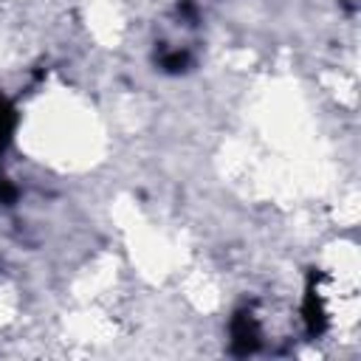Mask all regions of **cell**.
Here are the masks:
<instances>
[{"instance_id":"3","label":"cell","mask_w":361,"mask_h":361,"mask_svg":"<svg viewBox=\"0 0 361 361\" xmlns=\"http://www.w3.org/2000/svg\"><path fill=\"white\" fill-rule=\"evenodd\" d=\"M14 124H17V113L11 107V102H6L0 96V152L8 147L11 141V133H14Z\"/></svg>"},{"instance_id":"1","label":"cell","mask_w":361,"mask_h":361,"mask_svg":"<svg viewBox=\"0 0 361 361\" xmlns=\"http://www.w3.org/2000/svg\"><path fill=\"white\" fill-rule=\"evenodd\" d=\"M257 344H259V327L248 310H240L231 319V347H234V353L245 355V353L257 350Z\"/></svg>"},{"instance_id":"4","label":"cell","mask_w":361,"mask_h":361,"mask_svg":"<svg viewBox=\"0 0 361 361\" xmlns=\"http://www.w3.org/2000/svg\"><path fill=\"white\" fill-rule=\"evenodd\" d=\"M189 65V54L186 51H164L161 54V68L169 71V73H178Z\"/></svg>"},{"instance_id":"2","label":"cell","mask_w":361,"mask_h":361,"mask_svg":"<svg viewBox=\"0 0 361 361\" xmlns=\"http://www.w3.org/2000/svg\"><path fill=\"white\" fill-rule=\"evenodd\" d=\"M302 313H305V324H307V333H310V336L324 333V327H327V313H324V305H322V293H319V288H316V276H310V282H307Z\"/></svg>"},{"instance_id":"5","label":"cell","mask_w":361,"mask_h":361,"mask_svg":"<svg viewBox=\"0 0 361 361\" xmlns=\"http://www.w3.org/2000/svg\"><path fill=\"white\" fill-rule=\"evenodd\" d=\"M17 200V189L6 180V178H0V203H6V206H11Z\"/></svg>"}]
</instances>
